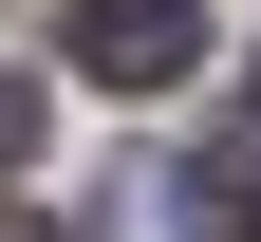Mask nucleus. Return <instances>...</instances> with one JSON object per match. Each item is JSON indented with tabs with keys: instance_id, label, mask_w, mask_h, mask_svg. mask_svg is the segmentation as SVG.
Returning a JSON list of instances; mask_svg holds the SVG:
<instances>
[{
	"instance_id": "nucleus-1",
	"label": "nucleus",
	"mask_w": 261,
	"mask_h": 242,
	"mask_svg": "<svg viewBox=\"0 0 261 242\" xmlns=\"http://www.w3.org/2000/svg\"><path fill=\"white\" fill-rule=\"evenodd\" d=\"M75 75L93 93H187L205 75V19L187 0H75Z\"/></svg>"
},
{
	"instance_id": "nucleus-2",
	"label": "nucleus",
	"mask_w": 261,
	"mask_h": 242,
	"mask_svg": "<svg viewBox=\"0 0 261 242\" xmlns=\"http://www.w3.org/2000/svg\"><path fill=\"white\" fill-rule=\"evenodd\" d=\"M205 186H224V205H243V224H261V130H243V149H224V168H205Z\"/></svg>"
},
{
	"instance_id": "nucleus-3",
	"label": "nucleus",
	"mask_w": 261,
	"mask_h": 242,
	"mask_svg": "<svg viewBox=\"0 0 261 242\" xmlns=\"http://www.w3.org/2000/svg\"><path fill=\"white\" fill-rule=\"evenodd\" d=\"M19 149H38V93H19V75H0V168H19Z\"/></svg>"
},
{
	"instance_id": "nucleus-4",
	"label": "nucleus",
	"mask_w": 261,
	"mask_h": 242,
	"mask_svg": "<svg viewBox=\"0 0 261 242\" xmlns=\"http://www.w3.org/2000/svg\"><path fill=\"white\" fill-rule=\"evenodd\" d=\"M0 242H56V224H38V205H0Z\"/></svg>"
}]
</instances>
